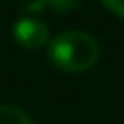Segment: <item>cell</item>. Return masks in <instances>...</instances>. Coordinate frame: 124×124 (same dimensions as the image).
<instances>
[{"label": "cell", "mask_w": 124, "mask_h": 124, "mask_svg": "<svg viewBox=\"0 0 124 124\" xmlns=\"http://www.w3.org/2000/svg\"><path fill=\"white\" fill-rule=\"evenodd\" d=\"M0 124H33L31 118L17 106H0Z\"/></svg>", "instance_id": "obj_3"}, {"label": "cell", "mask_w": 124, "mask_h": 124, "mask_svg": "<svg viewBox=\"0 0 124 124\" xmlns=\"http://www.w3.org/2000/svg\"><path fill=\"white\" fill-rule=\"evenodd\" d=\"M101 2L106 4V8L110 13H114L116 17L124 19V0H101Z\"/></svg>", "instance_id": "obj_5"}, {"label": "cell", "mask_w": 124, "mask_h": 124, "mask_svg": "<svg viewBox=\"0 0 124 124\" xmlns=\"http://www.w3.org/2000/svg\"><path fill=\"white\" fill-rule=\"evenodd\" d=\"M48 58L56 68L79 75L89 70L97 62L99 44L85 31H66L48 44Z\"/></svg>", "instance_id": "obj_1"}, {"label": "cell", "mask_w": 124, "mask_h": 124, "mask_svg": "<svg viewBox=\"0 0 124 124\" xmlns=\"http://www.w3.org/2000/svg\"><path fill=\"white\" fill-rule=\"evenodd\" d=\"M44 2L50 6V8L58 10V13H64V10H72V8H77V6H79L83 0H44Z\"/></svg>", "instance_id": "obj_4"}, {"label": "cell", "mask_w": 124, "mask_h": 124, "mask_svg": "<svg viewBox=\"0 0 124 124\" xmlns=\"http://www.w3.org/2000/svg\"><path fill=\"white\" fill-rule=\"evenodd\" d=\"M15 39L19 46L27 50H37L48 44L50 39V29L44 21L35 17H25L15 23Z\"/></svg>", "instance_id": "obj_2"}]
</instances>
